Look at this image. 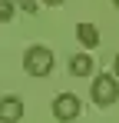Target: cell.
Here are the masks:
<instances>
[{"label":"cell","mask_w":119,"mask_h":123,"mask_svg":"<svg viewBox=\"0 0 119 123\" xmlns=\"http://www.w3.org/2000/svg\"><path fill=\"white\" fill-rule=\"evenodd\" d=\"M53 63H56V60H53V50L43 47V43L30 47L27 57H23V67H27L30 77H50V73H53Z\"/></svg>","instance_id":"cell-1"},{"label":"cell","mask_w":119,"mask_h":123,"mask_svg":"<svg viewBox=\"0 0 119 123\" xmlns=\"http://www.w3.org/2000/svg\"><path fill=\"white\" fill-rule=\"evenodd\" d=\"M116 100H119V77H109V73L96 77L93 80V103L106 110V106H113Z\"/></svg>","instance_id":"cell-2"},{"label":"cell","mask_w":119,"mask_h":123,"mask_svg":"<svg viewBox=\"0 0 119 123\" xmlns=\"http://www.w3.org/2000/svg\"><path fill=\"white\" fill-rule=\"evenodd\" d=\"M79 97L76 93H60V97H53V117H56L60 123H70L79 117Z\"/></svg>","instance_id":"cell-3"},{"label":"cell","mask_w":119,"mask_h":123,"mask_svg":"<svg viewBox=\"0 0 119 123\" xmlns=\"http://www.w3.org/2000/svg\"><path fill=\"white\" fill-rule=\"evenodd\" d=\"M23 117V100L20 97H0V123H17Z\"/></svg>","instance_id":"cell-4"},{"label":"cell","mask_w":119,"mask_h":123,"mask_svg":"<svg viewBox=\"0 0 119 123\" xmlns=\"http://www.w3.org/2000/svg\"><path fill=\"white\" fill-rule=\"evenodd\" d=\"M76 37H79V43L86 47V50H93L99 43V30L93 27V23H76Z\"/></svg>","instance_id":"cell-5"},{"label":"cell","mask_w":119,"mask_h":123,"mask_svg":"<svg viewBox=\"0 0 119 123\" xmlns=\"http://www.w3.org/2000/svg\"><path fill=\"white\" fill-rule=\"evenodd\" d=\"M70 73H73V77H89V73H93V57H89V53H76V57L70 60Z\"/></svg>","instance_id":"cell-6"},{"label":"cell","mask_w":119,"mask_h":123,"mask_svg":"<svg viewBox=\"0 0 119 123\" xmlns=\"http://www.w3.org/2000/svg\"><path fill=\"white\" fill-rule=\"evenodd\" d=\"M10 20H13V3L0 0V23H10Z\"/></svg>","instance_id":"cell-7"},{"label":"cell","mask_w":119,"mask_h":123,"mask_svg":"<svg viewBox=\"0 0 119 123\" xmlns=\"http://www.w3.org/2000/svg\"><path fill=\"white\" fill-rule=\"evenodd\" d=\"M20 10H27V13H37V0H17Z\"/></svg>","instance_id":"cell-8"},{"label":"cell","mask_w":119,"mask_h":123,"mask_svg":"<svg viewBox=\"0 0 119 123\" xmlns=\"http://www.w3.org/2000/svg\"><path fill=\"white\" fill-rule=\"evenodd\" d=\"M40 3H46V7H60L63 0H40Z\"/></svg>","instance_id":"cell-9"},{"label":"cell","mask_w":119,"mask_h":123,"mask_svg":"<svg viewBox=\"0 0 119 123\" xmlns=\"http://www.w3.org/2000/svg\"><path fill=\"white\" fill-rule=\"evenodd\" d=\"M116 77H119V57H116Z\"/></svg>","instance_id":"cell-10"},{"label":"cell","mask_w":119,"mask_h":123,"mask_svg":"<svg viewBox=\"0 0 119 123\" xmlns=\"http://www.w3.org/2000/svg\"><path fill=\"white\" fill-rule=\"evenodd\" d=\"M113 3H116V7H119V0H113Z\"/></svg>","instance_id":"cell-11"}]
</instances>
